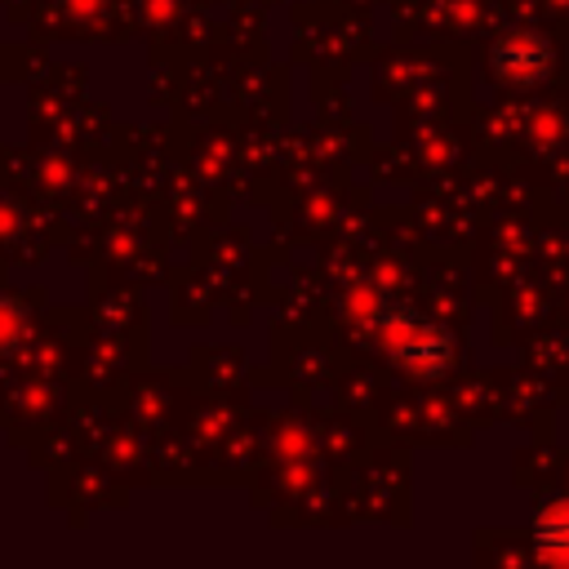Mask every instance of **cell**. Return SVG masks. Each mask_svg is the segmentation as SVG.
<instances>
[{"label":"cell","mask_w":569,"mask_h":569,"mask_svg":"<svg viewBox=\"0 0 569 569\" xmlns=\"http://www.w3.org/2000/svg\"><path fill=\"white\" fill-rule=\"evenodd\" d=\"M538 551L551 556V560H569V502L565 507H551L542 520H538Z\"/></svg>","instance_id":"2"},{"label":"cell","mask_w":569,"mask_h":569,"mask_svg":"<svg viewBox=\"0 0 569 569\" xmlns=\"http://www.w3.org/2000/svg\"><path fill=\"white\" fill-rule=\"evenodd\" d=\"M551 62V49L538 31H507L493 40L489 49V67L502 76V80H516V84H529V80H542Z\"/></svg>","instance_id":"1"}]
</instances>
